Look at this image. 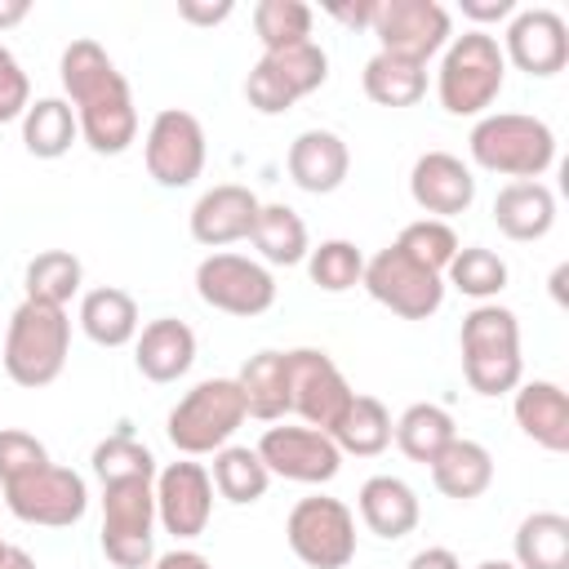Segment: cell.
I'll return each instance as SVG.
<instances>
[{
  "label": "cell",
  "instance_id": "6da1fadb",
  "mask_svg": "<svg viewBox=\"0 0 569 569\" xmlns=\"http://www.w3.org/2000/svg\"><path fill=\"white\" fill-rule=\"evenodd\" d=\"M62 89L71 98L80 138L98 156H120L138 138V107L129 93V80L116 71L107 49L98 40H71L58 62Z\"/></svg>",
  "mask_w": 569,
  "mask_h": 569
},
{
  "label": "cell",
  "instance_id": "7a4b0ae2",
  "mask_svg": "<svg viewBox=\"0 0 569 569\" xmlns=\"http://www.w3.org/2000/svg\"><path fill=\"white\" fill-rule=\"evenodd\" d=\"M462 342V373L476 396H507L520 387L525 360H520V325L516 311L498 302H480L462 316L458 329Z\"/></svg>",
  "mask_w": 569,
  "mask_h": 569
},
{
  "label": "cell",
  "instance_id": "3957f363",
  "mask_svg": "<svg viewBox=\"0 0 569 569\" xmlns=\"http://www.w3.org/2000/svg\"><path fill=\"white\" fill-rule=\"evenodd\" d=\"M471 160L489 173L516 178V182H538L556 164V133L547 120L525 116V111H493L480 116L471 138Z\"/></svg>",
  "mask_w": 569,
  "mask_h": 569
},
{
  "label": "cell",
  "instance_id": "277c9868",
  "mask_svg": "<svg viewBox=\"0 0 569 569\" xmlns=\"http://www.w3.org/2000/svg\"><path fill=\"white\" fill-rule=\"evenodd\" d=\"M502 76H507L502 44L489 31L471 27V31L453 36L445 58H440V76H436L440 107L449 116H480V111H489L498 102Z\"/></svg>",
  "mask_w": 569,
  "mask_h": 569
},
{
  "label": "cell",
  "instance_id": "5b68a950",
  "mask_svg": "<svg viewBox=\"0 0 569 569\" xmlns=\"http://www.w3.org/2000/svg\"><path fill=\"white\" fill-rule=\"evenodd\" d=\"M71 351V320L62 307H44V302H22L9 316V333H4V373L18 387H49Z\"/></svg>",
  "mask_w": 569,
  "mask_h": 569
},
{
  "label": "cell",
  "instance_id": "8992f818",
  "mask_svg": "<svg viewBox=\"0 0 569 569\" xmlns=\"http://www.w3.org/2000/svg\"><path fill=\"white\" fill-rule=\"evenodd\" d=\"M244 418H249V409H244L236 378H204L169 409L164 431L178 453L196 458V453H218Z\"/></svg>",
  "mask_w": 569,
  "mask_h": 569
},
{
  "label": "cell",
  "instance_id": "52a82bcc",
  "mask_svg": "<svg viewBox=\"0 0 569 569\" xmlns=\"http://www.w3.org/2000/svg\"><path fill=\"white\" fill-rule=\"evenodd\" d=\"M156 480L102 485V551L116 569H147L156 538Z\"/></svg>",
  "mask_w": 569,
  "mask_h": 569
},
{
  "label": "cell",
  "instance_id": "ba28073f",
  "mask_svg": "<svg viewBox=\"0 0 569 569\" xmlns=\"http://www.w3.org/2000/svg\"><path fill=\"white\" fill-rule=\"evenodd\" d=\"M289 551L307 569H347L356 560V516L338 498H298L284 520Z\"/></svg>",
  "mask_w": 569,
  "mask_h": 569
},
{
  "label": "cell",
  "instance_id": "9c48e42d",
  "mask_svg": "<svg viewBox=\"0 0 569 569\" xmlns=\"http://www.w3.org/2000/svg\"><path fill=\"white\" fill-rule=\"evenodd\" d=\"M360 284L369 289L373 302H382L387 311H396L400 320H427L440 311L445 302V276L413 262L409 253H400L396 244L378 249L369 262H365V276Z\"/></svg>",
  "mask_w": 569,
  "mask_h": 569
},
{
  "label": "cell",
  "instance_id": "30bf717a",
  "mask_svg": "<svg viewBox=\"0 0 569 569\" xmlns=\"http://www.w3.org/2000/svg\"><path fill=\"white\" fill-rule=\"evenodd\" d=\"M196 293L204 307L227 316H262L276 302V280L262 262L240 253H209L196 267Z\"/></svg>",
  "mask_w": 569,
  "mask_h": 569
},
{
  "label": "cell",
  "instance_id": "8fae6325",
  "mask_svg": "<svg viewBox=\"0 0 569 569\" xmlns=\"http://www.w3.org/2000/svg\"><path fill=\"white\" fill-rule=\"evenodd\" d=\"M284 365H289V413H298L307 427L316 431H333V422L342 418V409L351 405V387L342 378V369L316 351V347H298V351H284Z\"/></svg>",
  "mask_w": 569,
  "mask_h": 569
},
{
  "label": "cell",
  "instance_id": "7c38bea8",
  "mask_svg": "<svg viewBox=\"0 0 569 569\" xmlns=\"http://www.w3.org/2000/svg\"><path fill=\"white\" fill-rule=\"evenodd\" d=\"M4 507L27 520V525H44V529H67L84 516L89 507V489L71 467L44 462L40 471L4 485Z\"/></svg>",
  "mask_w": 569,
  "mask_h": 569
},
{
  "label": "cell",
  "instance_id": "4fadbf2b",
  "mask_svg": "<svg viewBox=\"0 0 569 569\" xmlns=\"http://www.w3.org/2000/svg\"><path fill=\"white\" fill-rule=\"evenodd\" d=\"M369 31L378 36L382 53L427 62L449 44V9L436 0H378Z\"/></svg>",
  "mask_w": 569,
  "mask_h": 569
},
{
  "label": "cell",
  "instance_id": "5bb4252c",
  "mask_svg": "<svg viewBox=\"0 0 569 569\" xmlns=\"http://www.w3.org/2000/svg\"><path fill=\"white\" fill-rule=\"evenodd\" d=\"M204 169V129L191 111L164 107L147 129V173L160 187H191Z\"/></svg>",
  "mask_w": 569,
  "mask_h": 569
},
{
  "label": "cell",
  "instance_id": "9a60e30c",
  "mask_svg": "<svg viewBox=\"0 0 569 569\" xmlns=\"http://www.w3.org/2000/svg\"><path fill=\"white\" fill-rule=\"evenodd\" d=\"M258 458L271 476H284L298 485H329L342 467L333 436L316 427H267L258 440Z\"/></svg>",
  "mask_w": 569,
  "mask_h": 569
},
{
  "label": "cell",
  "instance_id": "2e32d148",
  "mask_svg": "<svg viewBox=\"0 0 569 569\" xmlns=\"http://www.w3.org/2000/svg\"><path fill=\"white\" fill-rule=\"evenodd\" d=\"M156 520L173 538H200L213 516V480L200 462H169L156 471Z\"/></svg>",
  "mask_w": 569,
  "mask_h": 569
},
{
  "label": "cell",
  "instance_id": "e0dca14e",
  "mask_svg": "<svg viewBox=\"0 0 569 569\" xmlns=\"http://www.w3.org/2000/svg\"><path fill=\"white\" fill-rule=\"evenodd\" d=\"M502 58L525 76H556L569 62V27L556 9H520L502 36Z\"/></svg>",
  "mask_w": 569,
  "mask_h": 569
},
{
  "label": "cell",
  "instance_id": "ac0fdd59",
  "mask_svg": "<svg viewBox=\"0 0 569 569\" xmlns=\"http://www.w3.org/2000/svg\"><path fill=\"white\" fill-rule=\"evenodd\" d=\"M409 196L422 213H436L440 222L445 218H458L471 209L476 200V178L471 169L449 156V151H427L413 160V173H409Z\"/></svg>",
  "mask_w": 569,
  "mask_h": 569
},
{
  "label": "cell",
  "instance_id": "d6986e66",
  "mask_svg": "<svg viewBox=\"0 0 569 569\" xmlns=\"http://www.w3.org/2000/svg\"><path fill=\"white\" fill-rule=\"evenodd\" d=\"M258 196L240 182H222V187H209L196 209H191V236L196 244L204 249H222V244H236V240H249L253 222H258Z\"/></svg>",
  "mask_w": 569,
  "mask_h": 569
},
{
  "label": "cell",
  "instance_id": "ffe728a7",
  "mask_svg": "<svg viewBox=\"0 0 569 569\" xmlns=\"http://www.w3.org/2000/svg\"><path fill=\"white\" fill-rule=\"evenodd\" d=\"M347 169H351V151L333 129H307L289 147V178L311 196L338 191L347 182Z\"/></svg>",
  "mask_w": 569,
  "mask_h": 569
},
{
  "label": "cell",
  "instance_id": "44dd1931",
  "mask_svg": "<svg viewBox=\"0 0 569 569\" xmlns=\"http://www.w3.org/2000/svg\"><path fill=\"white\" fill-rule=\"evenodd\" d=\"M133 360H138V373L142 378H151V382H178L196 365V333H191V325H182L173 316H160V320L142 325L138 347H133Z\"/></svg>",
  "mask_w": 569,
  "mask_h": 569
},
{
  "label": "cell",
  "instance_id": "7402d4cb",
  "mask_svg": "<svg viewBox=\"0 0 569 569\" xmlns=\"http://www.w3.org/2000/svg\"><path fill=\"white\" fill-rule=\"evenodd\" d=\"M516 422L547 453L569 449V396L556 382H520L516 387Z\"/></svg>",
  "mask_w": 569,
  "mask_h": 569
},
{
  "label": "cell",
  "instance_id": "603a6c76",
  "mask_svg": "<svg viewBox=\"0 0 569 569\" xmlns=\"http://www.w3.org/2000/svg\"><path fill=\"white\" fill-rule=\"evenodd\" d=\"M427 467H431L436 489L453 502H471L493 485V453L480 440H467V436H453Z\"/></svg>",
  "mask_w": 569,
  "mask_h": 569
},
{
  "label": "cell",
  "instance_id": "cb8c5ba5",
  "mask_svg": "<svg viewBox=\"0 0 569 569\" xmlns=\"http://www.w3.org/2000/svg\"><path fill=\"white\" fill-rule=\"evenodd\" d=\"M493 222L507 240H542L556 222V196L547 182H507L493 196Z\"/></svg>",
  "mask_w": 569,
  "mask_h": 569
},
{
  "label": "cell",
  "instance_id": "d4e9b609",
  "mask_svg": "<svg viewBox=\"0 0 569 569\" xmlns=\"http://www.w3.org/2000/svg\"><path fill=\"white\" fill-rule=\"evenodd\" d=\"M360 520L369 533L396 542L418 525V493L400 476H369L360 485Z\"/></svg>",
  "mask_w": 569,
  "mask_h": 569
},
{
  "label": "cell",
  "instance_id": "484cf974",
  "mask_svg": "<svg viewBox=\"0 0 569 569\" xmlns=\"http://www.w3.org/2000/svg\"><path fill=\"white\" fill-rule=\"evenodd\" d=\"M236 387L244 396V409L249 418H262V422H276L289 413V365H284V351H258L240 365L236 373Z\"/></svg>",
  "mask_w": 569,
  "mask_h": 569
},
{
  "label": "cell",
  "instance_id": "4316f807",
  "mask_svg": "<svg viewBox=\"0 0 569 569\" xmlns=\"http://www.w3.org/2000/svg\"><path fill=\"white\" fill-rule=\"evenodd\" d=\"M80 329L98 347H124V342L138 338V302L116 284L89 289L80 298Z\"/></svg>",
  "mask_w": 569,
  "mask_h": 569
},
{
  "label": "cell",
  "instance_id": "83f0119b",
  "mask_svg": "<svg viewBox=\"0 0 569 569\" xmlns=\"http://www.w3.org/2000/svg\"><path fill=\"white\" fill-rule=\"evenodd\" d=\"M360 84H365V93L378 107H413L427 93V62H413V58H400V53H382L378 49L365 62Z\"/></svg>",
  "mask_w": 569,
  "mask_h": 569
},
{
  "label": "cell",
  "instance_id": "f1b7e54d",
  "mask_svg": "<svg viewBox=\"0 0 569 569\" xmlns=\"http://www.w3.org/2000/svg\"><path fill=\"white\" fill-rule=\"evenodd\" d=\"M391 413L378 396H351V405L342 409V418L333 422V445L338 453H356V458H373L391 445Z\"/></svg>",
  "mask_w": 569,
  "mask_h": 569
},
{
  "label": "cell",
  "instance_id": "f546056e",
  "mask_svg": "<svg viewBox=\"0 0 569 569\" xmlns=\"http://www.w3.org/2000/svg\"><path fill=\"white\" fill-rule=\"evenodd\" d=\"M76 138H80V124H76L71 102H62V98H36V102L22 111V147H27L36 160H58V156H67Z\"/></svg>",
  "mask_w": 569,
  "mask_h": 569
},
{
  "label": "cell",
  "instance_id": "4dcf8cb0",
  "mask_svg": "<svg viewBox=\"0 0 569 569\" xmlns=\"http://www.w3.org/2000/svg\"><path fill=\"white\" fill-rule=\"evenodd\" d=\"M516 565L520 569H569V516L533 511L516 529Z\"/></svg>",
  "mask_w": 569,
  "mask_h": 569
},
{
  "label": "cell",
  "instance_id": "1f68e13d",
  "mask_svg": "<svg viewBox=\"0 0 569 569\" xmlns=\"http://www.w3.org/2000/svg\"><path fill=\"white\" fill-rule=\"evenodd\" d=\"M249 240H253V249H258L271 267H293V262H302V258L311 253V244H307V222H302L289 204H262V209H258V222H253V231H249Z\"/></svg>",
  "mask_w": 569,
  "mask_h": 569
},
{
  "label": "cell",
  "instance_id": "d6a6232c",
  "mask_svg": "<svg viewBox=\"0 0 569 569\" xmlns=\"http://www.w3.org/2000/svg\"><path fill=\"white\" fill-rule=\"evenodd\" d=\"M80 280H84V267L76 253L67 249H44L27 262V302H44V307H67L76 293H80Z\"/></svg>",
  "mask_w": 569,
  "mask_h": 569
},
{
  "label": "cell",
  "instance_id": "836d02e7",
  "mask_svg": "<svg viewBox=\"0 0 569 569\" xmlns=\"http://www.w3.org/2000/svg\"><path fill=\"white\" fill-rule=\"evenodd\" d=\"M213 489L227 498V502H236V507H249V502H258L262 493H267V485H271V471L262 467V458H258V449H244V445H222L218 453H213Z\"/></svg>",
  "mask_w": 569,
  "mask_h": 569
},
{
  "label": "cell",
  "instance_id": "e575fe53",
  "mask_svg": "<svg viewBox=\"0 0 569 569\" xmlns=\"http://www.w3.org/2000/svg\"><path fill=\"white\" fill-rule=\"evenodd\" d=\"M391 436H396V445H400L405 458L431 462V458L458 436V427H453L449 409H440V405H409V409L396 418Z\"/></svg>",
  "mask_w": 569,
  "mask_h": 569
},
{
  "label": "cell",
  "instance_id": "d590c367",
  "mask_svg": "<svg viewBox=\"0 0 569 569\" xmlns=\"http://www.w3.org/2000/svg\"><path fill=\"white\" fill-rule=\"evenodd\" d=\"M253 31L262 40V53H280L311 40V9L302 0H258L253 4Z\"/></svg>",
  "mask_w": 569,
  "mask_h": 569
},
{
  "label": "cell",
  "instance_id": "8d00e7d4",
  "mask_svg": "<svg viewBox=\"0 0 569 569\" xmlns=\"http://www.w3.org/2000/svg\"><path fill=\"white\" fill-rule=\"evenodd\" d=\"M445 276H449V284L458 293H467L476 302H489V298H498L507 289V262L493 249H480V244L458 249L453 262L445 267Z\"/></svg>",
  "mask_w": 569,
  "mask_h": 569
},
{
  "label": "cell",
  "instance_id": "74e56055",
  "mask_svg": "<svg viewBox=\"0 0 569 569\" xmlns=\"http://www.w3.org/2000/svg\"><path fill=\"white\" fill-rule=\"evenodd\" d=\"M93 476L102 485L111 480H156V458L142 440H133L124 427L116 436H107L98 449H93Z\"/></svg>",
  "mask_w": 569,
  "mask_h": 569
},
{
  "label": "cell",
  "instance_id": "f35d334b",
  "mask_svg": "<svg viewBox=\"0 0 569 569\" xmlns=\"http://www.w3.org/2000/svg\"><path fill=\"white\" fill-rule=\"evenodd\" d=\"M307 271H311V284H320L325 293H347L365 276V253L351 240H325L307 253Z\"/></svg>",
  "mask_w": 569,
  "mask_h": 569
},
{
  "label": "cell",
  "instance_id": "ab89813d",
  "mask_svg": "<svg viewBox=\"0 0 569 569\" xmlns=\"http://www.w3.org/2000/svg\"><path fill=\"white\" fill-rule=\"evenodd\" d=\"M262 62L284 80V89L293 98H307V93H316L329 80V58H325V49L316 40L293 44V49H280V53H262Z\"/></svg>",
  "mask_w": 569,
  "mask_h": 569
},
{
  "label": "cell",
  "instance_id": "60d3db41",
  "mask_svg": "<svg viewBox=\"0 0 569 569\" xmlns=\"http://www.w3.org/2000/svg\"><path fill=\"white\" fill-rule=\"evenodd\" d=\"M396 249L409 253L413 262H422V267H431V271L445 276V267L453 262V253H458L462 244H458V236H453L449 222H440V218H418V222H409V227L396 236Z\"/></svg>",
  "mask_w": 569,
  "mask_h": 569
},
{
  "label": "cell",
  "instance_id": "b9f144b4",
  "mask_svg": "<svg viewBox=\"0 0 569 569\" xmlns=\"http://www.w3.org/2000/svg\"><path fill=\"white\" fill-rule=\"evenodd\" d=\"M49 462L44 445L31 436V431H18V427H0V489L40 471Z\"/></svg>",
  "mask_w": 569,
  "mask_h": 569
},
{
  "label": "cell",
  "instance_id": "7bdbcfd3",
  "mask_svg": "<svg viewBox=\"0 0 569 569\" xmlns=\"http://www.w3.org/2000/svg\"><path fill=\"white\" fill-rule=\"evenodd\" d=\"M244 98H249V107L253 111H262V116H280V111H289L298 98L284 89V80L258 58L253 62V71H249V80H244Z\"/></svg>",
  "mask_w": 569,
  "mask_h": 569
},
{
  "label": "cell",
  "instance_id": "ee69618b",
  "mask_svg": "<svg viewBox=\"0 0 569 569\" xmlns=\"http://www.w3.org/2000/svg\"><path fill=\"white\" fill-rule=\"evenodd\" d=\"M27 107H31L27 71H22V67H18V58L0 44V124H4V120H18Z\"/></svg>",
  "mask_w": 569,
  "mask_h": 569
},
{
  "label": "cell",
  "instance_id": "f6af8a7d",
  "mask_svg": "<svg viewBox=\"0 0 569 569\" xmlns=\"http://www.w3.org/2000/svg\"><path fill=\"white\" fill-rule=\"evenodd\" d=\"M231 0H218V4H209V0H178V18L182 22H196V27H218V22H227L231 18Z\"/></svg>",
  "mask_w": 569,
  "mask_h": 569
},
{
  "label": "cell",
  "instance_id": "bcb514c9",
  "mask_svg": "<svg viewBox=\"0 0 569 569\" xmlns=\"http://www.w3.org/2000/svg\"><path fill=\"white\" fill-rule=\"evenodd\" d=\"M462 13L471 22H502L516 13V0H462Z\"/></svg>",
  "mask_w": 569,
  "mask_h": 569
},
{
  "label": "cell",
  "instance_id": "7dc6e473",
  "mask_svg": "<svg viewBox=\"0 0 569 569\" xmlns=\"http://www.w3.org/2000/svg\"><path fill=\"white\" fill-rule=\"evenodd\" d=\"M373 9H378V0H356V4L333 0V4H325V13L338 18V22H347V27H369L373 22Z\"/></svg>",
  "mask_w": 569,
  "mask_h": 569
},
{
  "label": "cell",
  "instance_id": "c3c4849f",
  "mask_svg": "<svg viewBox=\"0 0 569 569\" xmlns=\"http://www.w3.org/2000/svg\"><path fill=\"white\" fill-rule=\"evenodd\" d=\"M147 569H213V560H204L200 551H187V547H173L164 556H156Z\"/></svg>",
  "mask_w": 569,
  "mask_h": 569
},
{
  "label": "cell",
  "instance_id": "681fc988",
  "mask_svg": "<svg viewBox=\"0 0 569 569\" xmlns=\"http://www.w3.org/2000/svg\"><path fill=\"white\" fill-rule=\"evenodd\" d=\"M405 569H462V565H458V556L449 547H422Z\"/></svg>",
  "mask_w": 569,
  "mask_h": 569
},
{
  "label": "cell",
  "instance_id": "f907efd6",
  "mask_svg": "<svg viewBox=\"0 0 569 569\" xmlns=\"http://www.w3.org/2000/svg\"><path fill=\"white\" fill-rule=\"evenodd\" d=\"M27 13H31L27 0H0V31H4V27H18Z\"/></svg>",
  "mask_w": 569,
  "mask_h": 569
},
{
  "label": "cell",
  "instance_id": "816d5d0a",
  "mask_svg": "<svg viewBox=\"0 0 569 569\" xmlns=\"http://www.w3.org/2000/svg\"><path fill=\"white\" fill-rule=\"evenodd\" d=\"M0 569H36V560H31V556H27L22 547H13V542H9V551H4Z\"/></svg>",
  "mask_w": 569,
  "mask_h": 569
},
{
  "label": "cell",
  "instance_id": "f5cc1de1",
  "mask_svg": "<svg viewBox=\"0 0 569 569\" xmlns=\"http://www.w3.org/2000/svg\"><path fill=\"white\" fill-rule=\"evenodd\" d=\"M476 569H520V565L516 560H480Z\"/></svg>",
  "mask_w": 569,
  "mask_h": 569
},
{
  "label": "cell",
  "instance_id": "db71d44e",
  "mask_svg": "<svg viewBox=\"0 0 569 569\" xmlns=\"http://www.w3.org/2000/svg\"><path fill=\"white\" fill-rule=\"evenodd\" d=\"M4 551H9V542H4V538H0V560H4Z\"/></svg>",
  "mask_w": 569,
  "mask_h": 569
}]
</instances>
